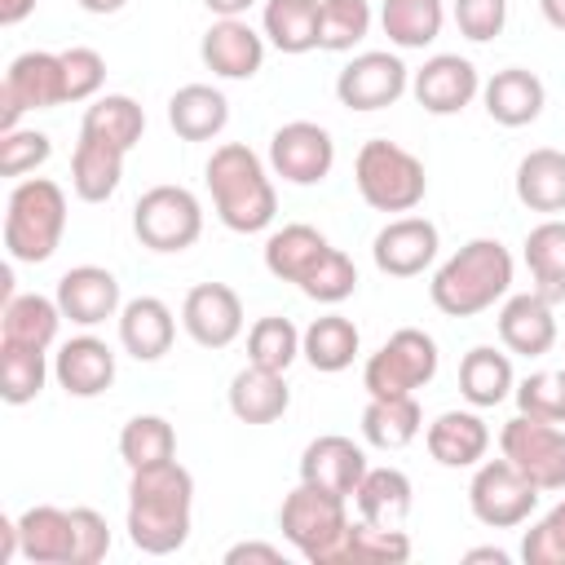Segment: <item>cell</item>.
I'll return each instance as SVG.
<instances>
[{"label": "cell", "instance_id": "cell-1", "mask_svg": "<svg viewBox=\"0 0 565 565\" xmlns=\"http://www.w3.org/2000/svg\"><path fill=\"white\" fill-rule=\"evenodd\" d=\"M194 525V477L177 463L137 468L128 481V543L146 556H172Z\"/></svg>", "mask_w": 565, "mask_h": 565}, {"label": "cell", "instance_id": "cell-2", "mask_svg": "<svg viewBox=\"0 0 565 565\" xmlns=\"http://www.w3.org/2000/svg\"><path fill=\"white\" fill-rule=\"evenodd\" d=\"M203 181L212 194V207L221 216L225 230L234 234H260L274 225L278 212V190L269 181L265 159L247 146V141H225L207 154L203 163Z\"/></svg>", "mask_w": 565, "mask_h": 565}, {"label": "cell", "instance_id": "cell-3", "mask_svg": "<svg viewBox=\"0 0 565 565\" xmlns=\"http://www.w3.org/2000/svg\"><path fill=\"white\" fill-rule=\"evenodd\" d=\"M512 252L499 238H468L455 256L437 265L428 296L446 318H477L512 291Z\"/></svg>", "mask_w": 565, "mask_h": 565}, {"label": "cell", "instance_id": "cell-4", "mask_svg": "<svg viewBox=\"0 0 565 565\" xmlns=\"http://www.w3.org/2000/svg\"><path fill=\"white\" fill-rule=\"evenodd\" d=\"M66 234V190L49 177H22L4 199V252L44 265Z\"/></svg>", "mask_w": 565, "mask_h": 565}, {"label": "cell", "instance_id": "cell-5", "mask_svg": "<svg viewBox=\"0 0 565 565\" xmlns=\"http://www.w3.org/2000/svg\"><path fill=\"white\" fill-rule=\"evenodd\" d=\"M353 185L362 203L375 212H415L428 194V172H424V159L411 154L406 146L371 137L353 159Z\"/></svg>", "mask_w": 565, "mask_h": 565}, {"label": "cell", "instance_id": "cell-6", "mask_svg": "<svg viewBox=\"0 0 565 565\" xmlns=\"http://www.w3.org/2000/svg\"><path fill=\"white\" fill-rule=\"evenodd\" d=\"M278 530L309 565H340V543L349 530V499L300 481L278 508Z\"/></svg>", "mask_w": 565, "mask_h": 565}, {"label": "cell", "instance_id": "cell-7", "mask_svg": "<svg viewBox=\"0 0 565 565\" xmlns=\"http://www.w3.org/2000/svg\"><path fill=\"white\" fill-rule=\"evenodd\" d=\"M437 366V340L419 327H402L362 362V388L366 397H415L424 384H433Z\"/></svg>", "mask_w": 565, "mask_h": 565}, {"label": "cell", "instance_id": "cell-8", "mask_svg": "<svg viewBox=\"0 0 565 565\" xmlns=\"http://www.w3.org/2000/svg\"><path fill=\"white\" fill-rule=\"evenodd\" d=\"M132 234L159 256L185 252L203 234V203L185 185H150L132 203Z\"/></svg>", "mask_w": 565, "mask_h": 565}, {"label": "cell", "instance_id": "cell-9", "mask_svg": "<svg viewBox=\"0 0 565 565\" xmlns=\"http://www.w3.org/2000/svg\"><path fill=\"white\" fill-rule=\"evenodd\" d=\"M539 486L512 468L503 455L499 459H481L472 468V481H468V508L472 516L486 525V530H516L534 516L539 508Z\"/></svg>", "mask_w": 565, "mask_h": 565}, {"label": "cell", "instance_id": "cell-10", "mask_svg": "<svg viewBox=\"0 0 565 565\" xmlns=\"http://www.w3.org/2000/svg\"><path fill=\"white\" fill-rule=\"evenodd\" d=\"M66 102V71L62 53L26 49L9 62L0 79V132H13L26 110H53Z\"/></svg>", "mask_w": 565, "mask_h": 565}, {"label": "cell", "instance_id": "cell-11", "mask_svg": "<svg viewBox=\"0 0 565 565\" xmlns=\"http://www.w3.org/2000/svg\"><path fill=\"white\" fill-rule=\"evenodd\" d=\"M499 455L521 468L543 494L565 490V428L534 419V415H516L499 428Z\"/></svg>", "mask_w": 565, "mask_h": 565}, {"label": "cell", "instance_id": "cell-12", "mask_svg": "<svg viewBox=\"0 0 565 565\" xmlns=\"http://www.w3.org/2000/svg\"><path fill=\"white\" fill-rule=\"evenodd\" d=\"M406 93H411V66L388 49L358 53L335 75V97L349 110H384V106L402 102Z\"/></svg>", "mask_w": 565, "mask_h": 565}, {"label": "cell", "instance_id": "cell-13", "mask_svg": "<svg viewBox=\"0 0 565 565\" xmlns=\"http://www.w3.org/2000/svg\"><path fill=\"white\" fill-rule=\"evenodd\" d=\"M335 168V141L313 119H291L269 137V172L287 185H318Z\"/></svg>", "mask_w": 565, "mask_h": 565}, {"label": "cell", "instance_id": "cell-14", "mask_svg": "<svg viewBox=\"0 0 565 565\" xmlns=\"http://www.w3.org/2000/svg\"><path fill=\"white\" fill-rule=\"evenodd\" d=\"M243 300L230 282H199L181 300V327L199 349H230L243 335Z\"/></svg>", "mask_w": 565, "mask_h": 565}, {"label": "cell", "instance_id": "cell-15", "mask_svg": "<svg viewBox=\"0 0 565 565\" xmlns=\"http://www.w3.org/2000/svg\"><path fill=\"white\" fill-rule=\"evenodd\" d=\"M441 234L428 216H393L375 238H371V260L388 278H419L437 260Z\"/></svg>", "mask_w": 565, "mask_h": 565}, {"label": "cell", "instance_id": "cell-16", "mask_svg": "<svg viewBox=\"0 0 565 565\" xmlns=\"http://www.w3.org/2000/svg\"><path fill=\"white\" fill-rule=\"evenodd\" d=\"M411 93L428 115H459L481 97V71L459 53H433L419 71H411Z\"/></svg>", "mask_w": 565, "mask_h": 565}, {"label": "cell", "instance_id": "cell-17", "mask_svg": "<svg viewBox=\"0 0 565 565\" xmlns=\"http://www.w3.org/2000/svg\"><path fill=\"white\" fill-rule=\"evenodd\" d=\"M265 31H252V22L216 18L199 40V57L221 79H252L265 66Z\"/></svg>", "mask_w": 565, "mask_h": 565}, {"label": "cell", "instance_id": "cell-18", "mask_svg": "<svg viewBox=\"0 0 565 565\" xmlns=\"http://www.w3.org/2000/svg\"><path fill=\"white\" fill-rule=\"evenodd\" d=\"M57 305L66 313V322L75 327H102L106 318H119L124 309V296H119V278L102 265H75L57 278Z\"/></svg>", "mask_w": 565, "mask_h": 565}, {"label": "cell", "instance_id": "cell-19", "mask_svg": "<svg viewBox=\"0 0 565 565\" xmlns=\"http://www.w3.org/2000/svg\"><path fill=\"white\" fill-rule=\"evenodd\" d=\"M53 380L66 397H102L115 384V349L97 335H71L53 353Z\"/></svg>", "mask_w": 565, "mask_h": 565}, {"label": "cell", "instance_id": "cell-20", "mask_svg": "<svg viewBox=\"0 0 565 565\" xmlns=\"http://www.w3.org/2000/svg\"><path fill=\"white\" fill-rule=\"evenodd\" d=\"M494 327H499L503 349L516 353V358H543V353H552V344H556V313H552V300H543L534 287H530V291H516V296H503Z\"/></svg>", "mask_w": 565, "mask_h": 565}, {"label": "cell", "instance_id": "cell-21", "mask_svg": "<svg viewBox=\"0 0 565 565\" xmlns=\"http://www.w3.org/2000/svg\"><path fill=\"white\" fill-rule=\"evenodd\" d=\"M366 450L344 437V433H322L313 437L305 450H300V481L309 486H322V490H335L344 499H353L358 481L366 477Z\"/></svg>", "mask_w": 565, "mask_h": 565}, {"label": "cell", "instance_id": "cell-22", "mask_svg": "<svg viewBox=\"0 0 565 565\" xmlns=\"http://www.w3.org/2000/svg\"><path fill=\"white\" fill-rule=\"evenodd\" d=\"M481 106L499 128H525L543 115L547 106V88L534 71L525 66H503L481 84Z\"/></svg>", "mask_w": 565, "mask_h": 565}, {"label": "cell", "instance_id": "cell-23", "mask_svg": "<svg viewBox=\"0 0 565 565\" xmlns=\"http://www.w3.org/2000/svg\"><path fill=\"white\" fill-rule=\"evenodd\" d=\"M424 446L441 468H477L490 450V424L472 411H441L424 428Z\"/></svg>", "mask_w": 565, "mask_h": 565}, {"label": "cell", "instance_id": "cell-24", "mask_svg": "<svg viewBox=\"0 0 565 565\" xmlns=\"http://www.w3.org/2000/svg\"><path fill=\"white\" fill-rule=\"evenodd\" d=\"M177 340V318L159 296H132L119 309V344L137 362H159Z\"/></svg>", "mask_w": 565, "mask_h": 565}, {"label": "cell", "instance_id": "cell-25", "mask_svg": "<svg viewBox=\"0 0 565 565\" xmlns=\"http://www.w3.org/2000/svg\"><path fill=\"white\" fill-rule=\"evenodd\" d=\"M291 406V388L282 371H265L256 362H247L234 380H230V415L238 424H274L282 419Z\"/></svg>", "mask_w": 565, "mask_h": 565}, {"label": "cell", "instance_id": "cell-26", "mask_svg": "<svg viewBox=\"0 0 565 565\" xmlns=\"http://www.w3.org/2000/svg\"><path fill=\"white\" fill-rule=\"evenodd\" d=\"M230 124V102L212 84H181L168 97V128L181 141H212Z\"/></svg>", "mask_w": 565, "mask_h": 565}, {"label": "cell", "instance_id": "cell-27", "mask_svg": "<svg viewBox=\"0 0 565 565\" xmlns=\"http://www.w3.org/2000/svg\"><path fill=\"white\" fill-rule=\"evenodd\" d=\"M512 388H516L512 358L499 353L494 344H472V349L459 358V393H463L468 406L490 411V406L508 402Z\"/></svg>", "mask_w": 565, "mask_h": 565}, {"label": "cell", "instance_id": "cell-28", "mask_svg": "<svg viewBox=\"0 0 565 565\" xmlns=\"http://www.w3.org/2000/svg\"><path fill=\"white\" fill-rule=\"evenodd\" d=\"M124 159L128 154L119 146L79 132V141L71 150V190H75V199L106 203L119 190V181H124Z\"/></svg>", "mask_w": 565, "mask_h": 565}, {"label": "cell", "instance_id": "cell-29", "mask_svg": "<svg viewBox=\"0 0 565 565\" xmlns=\"http://www.w3.org/2000/svg\"><path fill=\"white\" fill-rule=\"evenodd\" d=\"M512 190H516L521 207H530V212H543V216L565 212V150H552V146L530 150L516 163Z\"/></svg>", "mask_w": 565, "mask_h": 565}, {"label": "cell", "instance_id": "cell-30", "mask_svg": "<svg viewBox=\"0 0 565 565\" xmlns=\"http://www.w3.org/2000/svg\"><path fill=\"white\" fill-rule=\"evenodd\" d=\"M62 322H66V313H62L57 296L22 291V296H9V300H4V313H0V340L31 344V349H53Z\"/></svg>", "mask_w": 565, "mask_h": 565}, {"label": "cell", "instance_id": "cell-31", "mask_svg": "<svg viewBox=\"0 0 565 565\" xmlns=\"http://www.w3.org/2000/svg\"><path fill=\"white\" fill-rule=\"evenodd\" d=\"M358 349H362V331H358L353 318H344V313H322V318H313V322L300 331V358H305L313 371H322V375L349 371L353 358H358Z\"/></svg>", "mask_w": 565, "mask_h": 565}, {"label": "cell", "instance_id": "cell-32", "mask_svg": "<svg viewBox=\"0 0 565 565\" xmlns=\"http://www.w3.org/2000/svg\"><path fill=\"white\" fill-rule=\"evenodd\" d=\"M353 503H358V516L371 521V525H402L411 516V503H415V486L402 468L384 463V468H366V477L358 481L353 490Z\"/></svg>", "mask_w": 565, "mask_h": 565}, {"label": "cell", "instance_id": "cell-33", "mask_svg": "<svg viewBox=\"0 0 565 565\" xmlns=\"http://www.w3.org/2000/svg\"><path fill=\"white\" fill-rule=\"evenodd\" d=\"M18 534H22V556L35 565H71V547H75V530H71V512L57 503H35L18 516Z\"/></svg>", "mask_w": 565, "mask_h": 565}, {"label": "cell", "instance_id": "cell-34", "mask_svg": "<svg viewBox=\"0 0 565 565\" xmlns=\"http://www.w3.org/2000/svg\"><path fill=\"white\" fill-rule=\"evenodd\" d=\"M327 234L322 230H313V225H305V221H296V225H282V230H274L269 238H265V269L274 274V278H282V282H305V274L327 256Z\"/></svg>", "mask_w": 565, "mask_h": 565}, {"label": "cell", "instance_id": "cell-35", "mask_svg": "<svg viewBox=\"0 0 565 565\" xmlns=\"http://www.w3.org/2000/svg\"><path fill=\"white\" fill-rule=\"evenodd\" d=\"M318 13H322V0H265L260 31L278 53L300 57L318 49Z\"/></svg>", "mask_w": 565, "mask_h": 565}, {"label": "cell", "instance_id": "cell-36", "mask_svg": "<svg viewBox=\"0 0 565 565\" xmlns=\"http://www.w3.org/2000/svg\"><path fill=\"white\" fill-rule=\"evenodd\" d=\"M424 433V411L415 397H371L362 406V437L375 450H406Z\"/></svg>", "mask_w": 565, "mask_h": 565}, {"label": "cell", "instance_id": "cell-37", "mask_svg": "<svg viewBox=\"0 0 565 565\" xmlns=\"http://www.w3.org/2000/svg\"><path fill=\"white\" fill-rule=\"evenodd\" d=\"M525 269L543 300H565V221L547 216L525 234Z\"/></svg>", "mask_w": 565, "mask_h": 565}, {"label": "cell", "instance_id": "cell-38", "mask_svg": "<svg viewBox=\"0 0 565 565\" xmlns=\"http://www.w3.org/2000/svg\"><path fill=\"white\" fill-rule=\"evenodd\" d=\"M79 132L97 137V141H110L128 154L146 132V110L128 93H106V97H93V106L79 119Z\"/></svg>", "mask_w": 565, "mask_h": 565}, {"label": "cell", "instance_id": "cell-39", "mask_svg": "<svg viewBox=\"0 0 565 565\" xmlns=\"http://www.w3.org/2000/svg\"><path fill=\"white\" fill-rule=\"evenodd\" d=\"M380 26L388 44L397 49H428L446 26V4L441 0H384Z\"/></svg>", "mask_w": 565, "mask_h": 565}, {"label": "cell", "instance_id": "cell-40", "mask_svg": "<svg viewBox=\"0 0 565 565\" xmlns=\"http://www.w3.org/2000/svg\"><path fill=\"white\" fill-rule=\"evenodd\" d=\"M411 534L402 525H371V521H349L344 543H340V565H402L411 561Z\"/></svg>", "mask_w": 565, "mask_h": 565}, {"label": "cell", "instance_id": "cell-41", "mask_svg": "<svg viewBox=\"0 0 565 565\" xmlns=\"http://www.w3.org/2000/svg\"><path fill=\"white\" fill-rule=\"evenodd\" d=\"M53 375L49 349H31V344H13L0 340V397L9 406H26L44 393V380Z\"/></svg>", "mask_w": 565, "mask_h": 565}, {"label": "cell", "instance_id": "cell-42", "mask_svg": "<svg viewBox=\"0 0 565 565\" xmlns=\"http://www.w3.org/2000/svg\"><path fill=\"white\" fill-rule=\"evenodd\" d=\"M119 459L128 463V472L177 459V428L163 415H132L119 428Z\"/></svg>", "mask_w": 565, "mask_h": 565}, {"label": "cell", "instance_id": "cell-43", "mask_svg": "<svg viewBox=\"0 0 565 565\" xmlns=\"http://www.w3.org/2000/svg\"><path fill=\"white\" fill-rule=\"evenodd\" d=\"M371 0H322L318 13V49L322 53H353L371 35Z\"/></svg>", "mask_w": 565, "mask_h": 565}, {"label": "cell", "instance_id": "cell-44", "mask_svg": "<svg viewBox=\"0 0 565 565\" xmlns=\"http://www.w3.org/2000/svg\"><path fill=\"white\" fill-rule=\"evenodd\" d=\"M296 358H300V327H296L291 318L265 313V318L252 322V331H247V362L287 375V366H291Z\"/></svg>", "mask_w": 565, "mask_h": 565}, {"label": "cell", "instance_id": "cell-45", "mask_svg": "<svg viewBox=\"0 0 565 565\" xmlns=\"http://www.w3.org/2000/svg\"><path fill=\"white\" fill-rule=\"evenodd\" d=\"M300 291L309 300H318V305H340V300H349L358 291V265L340 247H327V256L305 274Z\"/></svg>", "mask_w": 565, "mask_h": 565}, {"label": "cell", "instance_id": "cell-46", "mask_svg": "<svg viewBox=\"0 0 565 565\" xmlns=\"http://www.w3.org/2000/svg\"><path fill=\"white\" fill-rule=\"evenodd\" d=\"M512 397L521 415L565 424V371H530L525 380H516Z\"/></svg>", "mask_w": 565, "mask_h": 565}, {"label": "cell", "instance_id": "cell-47", "mask_svg": "<svg viewBox=\"0 0 565 565\" xmlns=\"http://www.w3.org/2000/svg\"><path fill=\"white\" fill-rule=\"evenodd\" d=\"M521 561L525 565H565V499L547 508L521 539Z\"/></svg>", "mask_w": 565, "mask_h": 565}, {"label": "cell", "instance_id": "cell-48", "mask_svg": "<svg viewBox=\"0 0 565 565\" xmlns=\"http://www.w3.org/2000/svg\"><path fill=\"white\" fill-rule=\"evenodd\" d=\"M62 71H66V102H93L106 84V57L88 44L62 49Z\"/></svg>", "mask_w": 565, "mask_h": 565}, {"label": "cell", "instance_id": "cell-49", "mask_svg": "<svg viewBox=\"0 0 565 565\" xmlns=\"http://www.w3.org/2000/svg\"><path fill=\"white\" fill-rule=\"evenodd\" d=\"M49 154H53V141L35 128L0 132V177H26L40 163H49Z\"/></svg>", "mask_w": 565, "mask_h": 565}, {"label": "cell", "instance_id": "cell-50", "mask_svg": "<svg viewBox=\"0 0 565 565\" xmlns=\"http://www.w3.org/2000/svg\"><path fill=\"white\" fill-rule=\"evenodd\" d=\"M450 18L459 35H468L472 44H490L508 26V0H450Z\"/></svg>", "mask_w": 565, "mask_h": 565}, {"label": "cell", "instance_id": "cell-51", "mask_svg": "<svg viewBox=\"0 0 565 565\" xmlns=\"http://www.w3.org/2000/svg\"><path fill=\"white\" fill-rule=\"evenodd\" d=\"M71 530H75L71 565H97V561H106L110 530H106V516L97 508H71Z\"/></svg>", "mask_w": 565, "mask_h": 565}, {"label": "cell", "instance_id": "cell-52", "mask_svg": "<svg viewBox=\"0 0 565 565\" xmlns=\"http://www.w3.org/2000/svg\"><path fill=\"white\" fill-rule=\"evenodd\" d=\"M243 561H265V565H278V561H282V547H274V543H256V539L234 543V547L225 552V565H243Z\"/></svg>", "mask_w": 565, "mask_h": 565}, {"label": "cell", "instance_id": "cell-53", "mask_svg": "<svg viewBox=\"0 0 565 565\" xmlns=\"http://www.w3.org/2000/svg\"><path fill=\"white\" fill-rule=\"evenodd\" d=\"M35 4H40V0H0V26L26 22V18L35 13Z\"/></svg>", "mask_w": 565, "mask_h": 565}, {"label": "cell", "instance_id": "cell-54", "mask_svg": "<svg viewBox=\"0 0 565 565\" xmlns=\"http://www.w3.org/2000/svg\"><path fill=\"white\" fill-rule=\"evenodd\" d=\"M207 4V13H216V18H243L252 4H260V0H203Z\"/></svg>", "mask_w": 565, "mask_h": 565}, {"label": "cell", "instance_id": "cell-55", "mask_svg": "<svg viewBox=\"0 0 565 565\" xmlns=\"http://www.w3.org/2000/svg\"><path fill=\"white\" fill-rule=\"evenodd\" d=\"M84 13H97V18H106V13H119L128 0H75Z\"/></svg>", "mask_w": 565, "mask_h": 565}, {"label": "cell", "instance_id": "cell-56", "mask_svg": "<svg viewBox=\"0 0 565 565\" xmlns=\"http://www.w3.org/2000/svg\"><path fill=\"white\" fill-rule=\"evenodd\" d=\"M539 9H543V18H547V26L565 31V0H539Z\"/></svg>", "mask_w": 565, "mask_h": 565}, {"label": "cell", "instance_id": "cell-57", "mask_svg": "<svg viewBox=\"0 0 565 565\" xmlns=\"http://www.w3.org/2000/svg\"><path fill=\"white\" fill-rule=\"evenodd\" d=\"M463 561H494V565H508V552H503V547H472V552H463Z\"/></svg>", "mask_w": 565, "mask_h": 565}]
</instances>
